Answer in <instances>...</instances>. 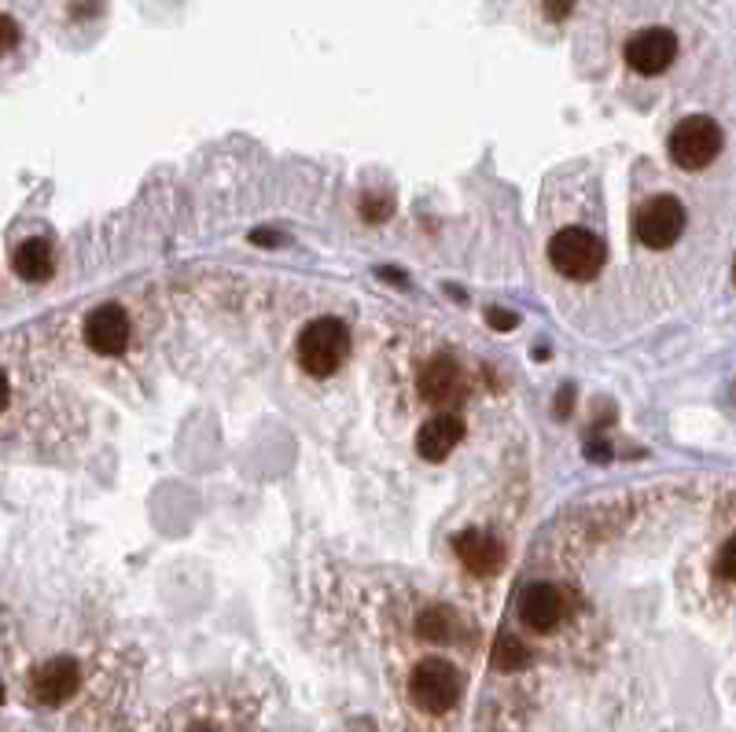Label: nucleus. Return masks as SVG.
Here are the masks:
<instances>
[{"mask_svg":"<svg viewBox=\"0 0 736 732\" xmlns=\"http://www.w3.org/2000/svg\"><path fill=\"white\" fill-rule=\"evenodd\" d=\"M461 438H464V420L453 417V412H439V417H431L420 427V435H416V452H420L424 460H431V464H439V460H445L461 446Z\"/></svg>","mask_w":736,"mask_h":732,"instance_id":"nucleus-9","label":"nucleus"},{"mask_svg":"<svg viewBox=\"0 0 736 732\" xmlns=\"http://www.w3.org/2000/svg\"><path fill=\"white\" fill-rule=\"evenodd\" d=\"M4 406H8V375L0 372V412H4Z\"/></svg>","mask_w":736,"mask_h":732,"instance_id":"nucleus-22","label":"nucleus"},{"mask_svg":"<svg viewBox=\"0 0 736 732\" xmlns=\"http://www.w3.org/2000/svg\"><path fill=\"white\" fill-rule=\"evenodd\" d=\"M346 353H351V332L335 317H321L298 335V364L317 380L332 375L346 361Z\"/></svg>","mask_w":736,"mask_h":732,"instance_id":"nucleus-1","label":"nucleus"},{"mask_svg":"<svg viewBox=\"0 0 736 732\" xmlns=\"http://www.w3.org/2000/svg\"><path fill=\"white\" fill-rule=\"evenodd\" d=\"M719 574L725 578V582H733L736 578V542L733 537L722 545V553H719Z\"/></svg>","mask_w":736,"mask_h":732,"instance_id":"nucleus-17","label":"nucleus"},{"mask_svg":"<svg viewBox=\"0 0 736 732\" xmlns=\"http://www.w3.org/2000/svg\"><path fill=\"white\" fill-rule=\"evenodd\" d=\"M560 615H564V600H560V593L552 590V585L538 582L519 593V619L523 625H530V630L549 633L552 625L560 622Z\"/></svg>","mask_w":736,"mask_h":732,"instance_id":"nucleus-10","label":"nucleus"},{"mask_svg":"<svg viewBox=\"0 0 736 732\" xmlns=\"http://www.w3.org/2000/svg\"><path fill=\"white\" fill-rule=\"evenodd\" d=\"M85 343L93 346L96 353H103V358H114V353L125 350V343H130V317H125L122 306H100V310L89 313V321H85Z\"/></svg>","mask_w":736,"mask_h":732,"instance_id":"nucleus-7","label":"nucleus"},{"mask_svg":"<svg viewBox=\"0 0 736 732\" xmlns=\"http://www.w3.org/2000/svg\"><path fill=\"white\" fill-rule=\"evenodd\" d=\"M571 8H575V0H545V15L552 18V23H560Z\"/></svg>","mask_w":736,"mask_h":732,"instance_id":"nucleus-19","label":"nucleus"},{"mask_svg":"<svg viewBox=\"0 0 736 732\" xmlns=\"http://www.w3.org/2000/svg\"><path fill=\"white\" fill-rule=\"evenodd\" d=\"M490 327H498V332H512L516 327V313H505V310H490L487 313Z\"/></svg>","mask_w":736,"mask_h":732,"instance_id":"nucleus-18","label":"nucleus"},{"mask_svg":"<svg viewBox=\"0 0 736 732\" xmlns=\"http://www.w3.org/2000/svg\"><path fill=\"white\" fill-rule=\"evenodd\" d=\"M19 45V23L12 15H0V55Z\"/></svg>","mask_w":736,"mask_h":732,"instance_id":"nucleus-16","label":"nucleus"},{"mask_svg":"<svg viewBox=\"0 0 736 732\" xmlns=\"http://www.w3.org/2000/svg\"><path fill=\"white\" fill-rule=\"evenodd\" d=\"M549 262L567 281H593L604 269V244L589 228H564L549 239Z\"/></svg>","mask_w":736,"mask_h":732,"instance_id":"nucleus-2","label":"nucleus"},{"mask_svg":"<svg viewBox=\"0 0 736 732\" xmlns=\"http://www.w3.org/2000/svg\"><path fill=\"white\" fill-rule=\"evenodd\" d=\"M409 696L420 710L428 715H445L450 707H457L461 699V673L453 662L445 659H424L416 662L409 678Z\"/></svg>","mask_w":736,"mask_h":732,"instance_id":"nucleus-3","label":"nucleus"},{"mask_svg":"<svg viewBox=\"0 0 736 732\" xmlns=\"http://www.w3.org/2000/svg\"><path fill=\"white\" fill-rule=\"evenodd\" d=\"M722 151V129L707 114H692V119L677 122L671 133V159L682 170H703L711 166L714 156Z\"/></svg>","mask_w":736,"mask_h":732,"instance_id":"nucleus-4","label":"nucleus"},{"mask_svg":"<svg viewBox=\"0 0 736 732\" xmlns=\"http://www.w3.org/2000/svg\"><path fill=\"white\" fill-rule=\"evenodd\" d=\"M12 265H15V273L23 276V281L41 284V281L52 276L56 255H52V247H48V239H26V244L15 250Z\"/></svg>","mask_w":736,"mask_h":732,"instance_id":"nucleus-13","label":"nucleus"},{"mask_svg":"<svg viewBox=\"0 0 736 732\" xmlns=\"http://www.w3.org/2000/svg\"><path fill=\"white\" fill-rule=\"evenodd\" d=\"M255 244H261V247H266V244H280V236L277 233H255Z\"/></svg>","mask_w":736,"mask_h":732,"instance_id":"nucleus-21","label":"nucleus"},{"mask_svg":"<svg viewBox=\"0 0 736 732\" xmlns=\"http://www.w3.org/2000/svg\"><path fill=\"white\" fill-rule=\"evenodd\" d=\"M493 667L498 670H505V673H512V670H523L530 662V652L523 648V641H516V637H508V633H501L498 641H493Z\"/></svg>","mask_w":736,"mask_h":732,"instance_id":"nucleus-14","label":"nucleus"},{"mask_svg":"<svg viewBox=\"0 0 736 732\" xmlns=\"http://www.w3.org/2000/svg\"><path fill=\"white\" fill-rule=\"evenodd\" d=\"M453 548H457L461 563L476 574H493L501 563H505V548H501V542L493 534H482V530H464V534H457Z\"/></svg>","mask_w":736,"mask_h":732,"instance_id":"nucleus-11","label":"nucleus"},{"mask_svg":"<svg viewBox=\"0 0 736 732\" xmlns=\"http://www.w3.org/2000/svg\"><path fill=\"white\" fill-rule=\"evenodd\" d=\"M387 214H391V203H380V199H368V203H365V218L368 221H380Z\"/></svg>","mask_w":736,"mask_h":732,"instance_id":"nucleus-20","label":"nucleus"},{"mask_svg":"<svg viewBox=\"0 0 736 732\" xmlns=\"http://www.w3.org/2000/svg\"><path fill=\"white\" fill-rule=\"evenodd\" d=\"M685 233V207L677 203L674 196H655L637 210L634 218V236L641 239L645 247H674Z\"/></svg>","mask_w":736,"mask_h":732,"instance_id":"nucleus-5","label":"nucleus"},{"mask_svg":"<svg viewBox=\"0 0 736 732\" xmlns=\"http://www.w3.org/2000/svg\"><path fill=\"white\" fill-rule=\"evenodd\" d=\"M416 633H420L424 641H434V644H445L453 637V615L442 611V608H431L420 615V622H416Z\"/></svg>","mask_w":736,"mask_h":732,"instance_id":"nucleus-15","label":"nucleus"},{"mask_svg":"<svg viewBox=\"0 0 736 732\" xmlns=\"http://www.w3.org/2000/svg\"><path fill=\"white\" fill-rule=\"evenodd\" d=\"M420 387H424V398H428L431 406L450 409L453 401L461 398V387H464L461 369H457V364H453L450 358H439L428 372H424Z\"/></svg>","mask_w":736,"mask_h":732,"instance_id":"nucleus-12","label":"nucleus"},{"mask_svg":"<svg viewBox=\"0 0 736 732\" xmlns=\"http://www.w3.org/2000/svg\"><path fill=\"white\" fill-rule=\"evenodd\" d=\"M77 685H82V670H77L74 659H48L41 670L34 673L30 681V692L37 703H45V707H60L63 699H71Z\"/></svg>","mask_w":736,"mask_h":732,"instance_id":"nucleus-8","label":"nucleus"},{"mask_svg":"<svg viewBox=\"0 0 736 732\" xmlns=\"http://www.w3.org/2000/svg\"><path fill=\"white\" fill-rule=\"evenodd\" d=\"M674 60H677V37L671 30H663V26L634 34L626 45V63L634 66L637 74H663Z\"/></svg>","mask_w":736,"mask_h":732,"instance_id":"nucleus-6","label":"nucleus"}]
</instances>
